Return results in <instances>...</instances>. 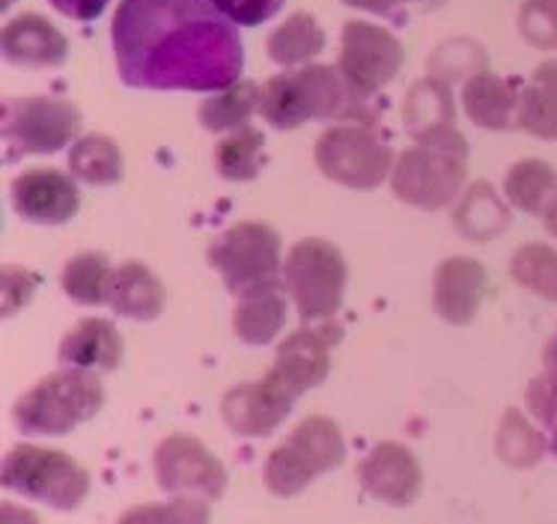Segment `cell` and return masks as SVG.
<instances>
[{"label":"cell","instance_id":"cell-29","mask_svg":"<svg viewBox=\"0 0 557 524\" xmlns=\"http://www.w3.org/2000/svg\"><path fill=\"white\" fill-rule=\"evenodd\" d=\"M111 280H114V269H111V262L102 253H78L63 269V289H66V296L72 301H78V304H87V308L108 304Z\"/></svg>","mask_w":557,"mask_h":524},{"label":"cell","instance_id":"cell-34","mask_svg":"<svg viewBox=\"0 0 557 524\" xmlns=\"http://www.w3.org/2000/svg\"><path fill=\"white\" fill-rule=\"evenodd\" d=\"M519 30L536 48H557V0H528L519 12Z\"/></svg>","mask_w":557,"mask_h":524},{"label":"cell","instance_id":"cell-20","mask_svg":"<svg viewBox=\"0 0 557 524\" xmlns=\"http://www.w3.org/2000/svg\"><path fill=\"white\" fill-rule=\"evenodd\" d=\"M108 308L137 322L159 320L164 310V286L144 262H123L120 269H114Z\"/></svg>","mask_w":557,"mask_h":524},{"label":"cell","instance_id":"cell-15","mask_svg":"<svg viewBox=\"0 0 557 524\" xmlns=\"http://www.w3.org/2000/svg\"><path fill=\"white\" fill-rule=\"evenodd\" d=\"M343 328L334 322H325L319 328H301L289 334L281 346H277V361L274 370L298 390L317 388L329 378L331 370V349L341 342Z\"/></svg>","mask_w":557,"mask_h":524},{"label":"cell","instance_id":"cell-17","mask_svg":"<svg viewBox=\"0 0 557 524\" xmlns=\"http://www.w3.org/2000/svg\"><path fill=\"white\" fill-rule=\"evenodd\" d=\"M3 58L12 66L54 68L66 63L69 42L46 15L24 12L3 24Z\"/></svg>","mask_w":557,"mask_h":524},{"label":"cell","instance_id":"cell-18","mask_svg":"<svg viewBox=\"0 0 557 524\" xmlns=\"http://www.w3.org/2000/svg\"><path fill=\"white\" fill-rule=\"evenodd\" d=\"M486 298V269L468 257H450L435 272V313L450 325H468Z\"/></svg>","mask_w":557,"mask_h":524},{"label":"cell","instance_id":"cell-3","mask_svg":"<svg viewBox=\"0 0 557 524\" xmlns=\"http://www.w3.org/2000/svg\"><path fill=\"white\" fill-rule=\"evenodd\" d=\"M468 171V140L454 128L418 137V147L406 149L394 164V195L418 209H442L454 200Z\"/></svg>","mask_w":557,"mask_h":524},{"label":"cell","instance_id":"cell-24","mask_svg":"<svg viewBox=\"0 0 557 524\" xmlns=\"http://www.w3.org/2000/svg\"><path fill=\"white\" fill-rule=\"evenodd\" d=\"M454 99H450V87L444 84L438 75L435 78H423L414 84L406 96V128L409 135L418 140L421 135L430 132H442V128H454L456 123Z\"/></svg>","mask_w":557,"mask_h":524},{"label":"cell","instance_id":"cell-22","mask_svg":"<svg viewBox=\"0 0 557 524\" xmlns=\"http://www.w3.org/2000/svg\"><path fill=\"white\" fill-rule=\"evenodd\" d=\"M239 308H236V337L248 346H265L274 340V334L284 328L286 322V301L281 292V284L257 286L245 296H239Z\"/></svg>","mask_w":557,"mask_h":524},{"label":"cell","instance_id":"cell-30","mask_svg":"<svg viewBox=\"0 0 557 524\" xmlns=\"http://www.w3.org/2000/svg\"><path fill=\"white\" fill-rule=\"evenodd\" d=\"M262 147H265V137L260 128H233V135L224 137L215 147V171L230 183L257 179L262 167Z\"/></svg>","mask_w":557,"mask_h":524},{"label":"cell","instance_id":"cell-35","mask_svg":"<svg viewBox=\"0 0 557 524\" xmlns=\"http://www.w3.org/2000/svg\"><path fill=\"white\" fill-rule=\"evenodd\" d=\"M528 409L534 411L540 421H557V337L546 349V373L531 382Z\"/></svg>","mask_w":557,"mask_h":524},{"label":"cell","instance_id":"cell-38","mask_svg":"<svg viewBox=\"0 0 557 524\" xmlns=\"http://www.w3.org/2000/svg\"><path fill=\"white\" fill-rule=\"evenodd\" d=\"M343 3L370 12V15H382L394 24H406L411 12V0H343Z\"/></svg>","mask_w":557,"mask_h":524},{"label":"cell","instance_id":"cell-2","mask_svg":"<svg viewBox=\"0 0 557 524\" xmlns=\"http://www.w3.org/2000/svg\"><path fill=\"white\" fill-rule=\"evenodd\" d=\"M358 108L361 102L349 92L337 66H305L262 84L260 116L281 132L310 120H346Z\"/></svg>","mask_w":557,"mask_h":524},{"label":"cell","instance_id":"cell-31","mask_svg":"<svg viewBox=\"0 0 557 524\" xmlns=\"http://www.w3.org/2000/svg\"><path fill=\"white\" fill-rule=\"evenodd\" d=\"M507 227V209L490 185L478 183L456 209V229L474 241H486Z\"/></svg>","mask_w":557,"mask_h":524},{"label":"cell","instance_id":"cell-19","mask_svg":"<svg viewBox=\"0 0 557 524\" xmlns=\"http://www.w3.org/2000/svg\"><path fill=\"white\" fill-rule=\"evenodd\" d=\"M519 92L522 90H516V84L480 68L466 80L462 90L468 120L490 132H507L519 120Z\"/></svg>","mask_w":557,"mask_h":524},{"label":"cell","instance_id":"cell-4","mask_svg":"<svg viewBox=\"0 0 557 524\" xmlns=\"http://www.w3.org/2000/svg\"><path fill=\"white\" fill-rule=\"evenodd\" d=\"M104 402L102 382L84 366L60 370L24 394L12 417L24 435H69L99 414Z\"/></svg>","mask_w":557,"mask_h":524},{"label":"cell","instance_id":"cell-36","mask_svg":"<svg viewBox=\"0 0 557 524\" xmlns=\"http://www.w3.org/2000/svg\"><path fill=\"white\" fill-rule=\"evenodd\" d=\"M215 7L227 15L233 24L242 27H260L269 18H274L284 0H215Z\"/></svg>","mask_w":557,"mask_h":524},{"label":"cell","instance_id":"cell-9","mask_svg":"<svg viewBox=\"0 0 557 524\" xmlns=\"http://www.w3.org/2000/svg\"><path fill=\"white\" fill-rule=\"evenodd\" d=\"M317 164L331 183L367 191V188L385 183L387 173L394 167V155H391L385 137L373 126L346 123V126L329 128L319 137Z\"/></svg>","mask_w":557,"mask_h":524},{"label":"cell","instance_id":"cell-5","mask_svg":"<svg viewBox=\"0 0 557 524\" xmlns=\"http://www.w3.org/2000/svg\"><path fill=\"white\" fill-rule=\"evenodd\" d=\"M343 459H346V441L337 423L329 417H308L289 433L284 445L269 453L262 479L272 495L293 498L308 489L319 474L341 467Z\"/></svg>","mask_w":557,"mask_h":524},{"label":"cell","instance_id":"cell-37","mask_svg":"<svg viewBox=\"0 0 557 524\" xmlns=\"http://www.w3.org/2000/svg\"><path fill=\"white\" fill-rule=\"evenodd\" d=\"M39 277L24 272L18 265H3V316H12L15 310L24 308L34 296Z\"/></svg>","mask_w":557,"mask_h":524},{"label":"cell","instance_id":"cell-16","mask_svg":"<svg viewBox=\"0 0 557 524\" xmlns=\"http://www.w3.org/2000/svg\"><path fill=\"white\" fill-rule=\"evenodd\" d=\"M364 491L394 507H409L421 491V465L403 445L385 441L358 467Z\"/></svg>","mask_w":557,"mask_h":524},{"label":"cell","instance_id":"cell-11","mask_svg":"<svg viewBox=\"0 0 557 524\" xmlns=\"http://www.w3.org/2000/svg\"><path fill=\"white\" fill-rule=\"evenodd\" d=\"M406 51L391 30L370 22H346L337 68L358 102L364 104L397 78Z\"/></svg>","mask_w":557,"mask_h":524},{"label":"cell","instance_id":"cell-27","mask_svg":"<svg viewBox=\"0 0 557 524\" xmlns=\"http://www.w3.org/2000/svg\"><path fill=\"white\" fill-rule=\"evenodd\" d=\"M69 171L84 185H114L123 179V155L111 137H78L69 152Z\"/></svg>","mask_w":557,"mask_h":524},{"label":"cell","instance_id":"cell-32","mask_svg":"<svg viewBox=\"0 0 557 524\" xmlns=\"http://www.w3.org/2000/svg\"><path fill=\"white\" fill-rule=\"evenodd\" d=\"M512 280L536 296L557 301V251L548 245H524L510 260Z\"/></svg>","mask_w":557,"mask_h":524},{"label":"cell","instance_id":"cell-12","mask_svg":"<svg viewBox=\"0 0 557 524\" xmlns=\"http://www.w3.org/2000/svg\"><path fill=\"white\" fill-rule=\"evenodd\" d=\"M156 477L161 489L171 495H200L209 501H218L227 489V471L191 435H168L156 447Z\"/></svg>","mask_w":557,"mask_h":524},{"label":"cell","instance_id":"cell-7","mask_svg":"<svg viewBox=\"0 0 557 524\" xmlns=\"http://www.w3.org/2000/svg\"><path fill=\"white\" fill-rule=\"evenodd\" d=\"M284 289L305 322H329L343 304L346 260L325 239L298 241L284 262Z\"/></svg>","mask_w":557,"mask_h":524},{"label":"cell","instance_id":"cell-28","mask_svg":"<svg viewBox=\"0 0 557 524\" xmlns=\"http://www.w3.org/2000/svg\"><path fill=\"white\" fill-rule=\"evenodd\" d=\"M262 87L253 80H236L233 87L221 90L212 99L200 104V123L209 132H233L250 120L253 111H260Z\"/></svg>","mask_w":557,"mask_h":524},{"label":"cell","instance_id":"cell-40","mask_svg":"<svg viewBox=\"0 0 557 524\" xmlns=\"http://www.w3.org/2000/svg\"><path fill=\"white\" fill-rule=\"evenodd\" d=\"M543 221H546V229L557 239V197L548 203V209L543 212Z\"/></svg>","mask_w":557,"mask_h":524},{"label":"cell","instance_id":"cell-25","mask_svg":"<svg viewBox=\"0 0 557 524\" xmlns=\"http://www.w3.org/2000/svg\"><path fill=\"white\" fill-rule=\"evenodd\" d=\"M265 48H269V60H274L277 66H298L317 58L325 48V30L310 12H296L281 27H274Z\"/></svg>","mask_w":557,"mask_h":524},{"label":"cell","instance_id":"cell-26","mask_svg":"<svg viewBox=\"0 0 557 524\" xmlns=\"http://www.w3.org/2000/svg\"><path fill=\"white\" fill-rule=\"evenodd\" d=\"M504 195L516 209L543 217L548 203L557 197V173L548 167L546 161H519L504 179Z\"/></svg>","mask_w":557,"mask_h":524},{"label":"cell","instance_id":"cell-21","mask_svg":"<svg viewBox=\"0 0 557 524\" xmlns=\"http://www.w3.org/2000/svg\"><path fill=\"white\" fill-rule=\"evenodd\" d=\"M60 361L84 370H116L123 361V337L108 320H84L60 342Z\"/></svg>","mask_w":557,"mask_h":524},{"label":"cell","instance_id":"cell-10","mask_svg":"<svg viewBox=\"0 0 557 524\" xmlns=\"http://www.w3.org/2000/svg\"><path fill=\"white\" fill-rule=\"evenodd\" d=\"M209 265L233 296H245L257 286L277 280L281 269V239L272 227L257 221H242L221 233L209 248Z\"/></svg>","mask_w":557,"mask_h":524},{"label":"cell","instance_id":"cell-1","mask_svg":"<svg viewBox=\"0 0 557 524\" xmlns=\"http://www.w3.org/2000/svg\"><path fill=\"white\" fill-rule=\"evenodd\" d=\"M111 46L120 80L135 90L221 92L245 66L239 30L215 0H123Z\"/></svg>","mask_w":557,"mask_h":524},{"label":"cell","instance_id":"cell-8","mask_svg":"<svg viewBox=\"0 0 557 524\" xmlns=\"http://www.w3.org/2000/svg\"><path fill=\"white\" fill-rule=\"evenodd\" d=\"M81 111L66 99L24 96L3 102V161L48 155L78 135Z\"/></svg>","mask_w":557,"mask_h":524},{"label":"cell","instance_id":"cell-42","mask_svg":"<svg viewBox=\"0 0 557 524\" xmlns=\"http://www.w3.org/2000/svg\"><path fill=\"white\" fill-rule=\"evenodd\" d=\"M555 450H557V429H555Z\"/></svg>","mask_w":557,"mask_h":524},{"label":"cell","instance_id":"cell-39","mask_svg":"<svg viewBox=\"0 0 557 524\" xmlns=\"http://www.w3.org/2000/svg\"><path fill=\"white\" fill-rule=\"evenodd\" d=\"M48 3L72 22H96L111 0H48Z\"/></svg>","mask_w":557,"mask_h":524},{"label":"cell","instance_id":"cell-14","mask_svg":"<svg viewBox=\"0 0 557 524\" xmlns=\"http://www.w3.org/2000/svg\"><path fill=\"white\" fill-rule=\"evenodd\" d=\"M10 197L18 217L30 224H42V227L66 224L81 209L78 185L54 167H36V171L22 173L10 185Z\"/></svg>","mask_w":557,"mask_h":524},{"label":"cell","instance_id":"cell-33","mask_svg":"<svg viewBox=\"0 0 557 524\" xmlns=\"http://www.w3.org/2000/svg\"><path fill=\"white\" fill-rule=\"evenodd\" d=\"M543 438L540 433H534L519 411H507L504 417V426H500L498 438V453L507 465H534L536 459L543 457Z\"/></svg>","mask_w":557,"mask_h":524},{"label":"cell","instance_id":"cell-23","mask_svg":"<svg viewBox=\"0 0 557 524\" xmlns=\"http://www.w3.org/2000/svg\"><path fill=\"white\" fill-rule=\"evenodd\" d=\"M516 126L543 140H557V60L540 63L522 87Z\"/></svg>","mask_w":557,"mask_h":524},{"label":"cell","instance_id":"cell-41","mask_svg":"<svg viewBox=\"0 0 557 524\" xmlns=\"http://www.w3.org/2000/svg\"><path fill=\"white\" fill-rule=\"evenodd\" d=\"M12 0H0V7H3V10H7V7H10Z\"/></svg>","mask_w":557,"mask_h":524},{"label":"cell","instance_id":"cell-6","mask_svg":"<svg viewBox=\"0 0 557 524\" xmlns=\"http://www.w3.org/2000/svg\"><path fill=\"white\" fill-rule=\"evenodd\" d=\"M0 477L7 489L48 503L54 510H75L90 491V477L75 459L34 445L12 447L3 459Z\"/></svg>","mask_w":557,"mask_h":524},{"label":"cell","instance_id":"cell-13","mask_svg":"<svg viewBox=\"0 0 557 524\" xmlns=\"http://www.w3.org/2000/svg\"><path fill=\"white\" fill-rule=\"evenodd\" d=\"M298 397L301 394L272 366L260 382L230 390L227 397L221 399V417L236 435L262 438L284 423Z\"/></svg>","mask_w":557,"mask_h":524}]
</instances>
